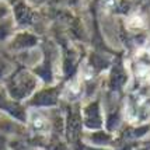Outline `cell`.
<instances>
[{
    "mask_svg": "<svg viewBox=\"0 0 150 150\" xmlns=\"http://www.w3.org/2000/svg\"><path fill=\"white\" fill-rule=\"evenodd\" d=\"M33 125L35 126V128H37V129H44V128H45V125H46L45 118H42L41 115L35 117L33 119Z\"/></svg>",
    "mask_w": 150,
    "mask_h": 150,
    "instance_id": "obj_2",
    "label": "cell"
},
{
    "mask_svg": "<svg viewBox=\"0 0 150 150\" xmlns=\"http://www.w3.org/2000/svg\"><path fill=\"white\" fill-rule=\"evenodd\" d=\"M126 24H128V27L131 30H140V28L144 27V20L140 16H137V14H132V16L128 17Z\"/></svg>",
    "mask_w": 150,
    "mask_h": 150,
    "instance_id": "obj_1",
    "label": "cell"
}]
</instances>
